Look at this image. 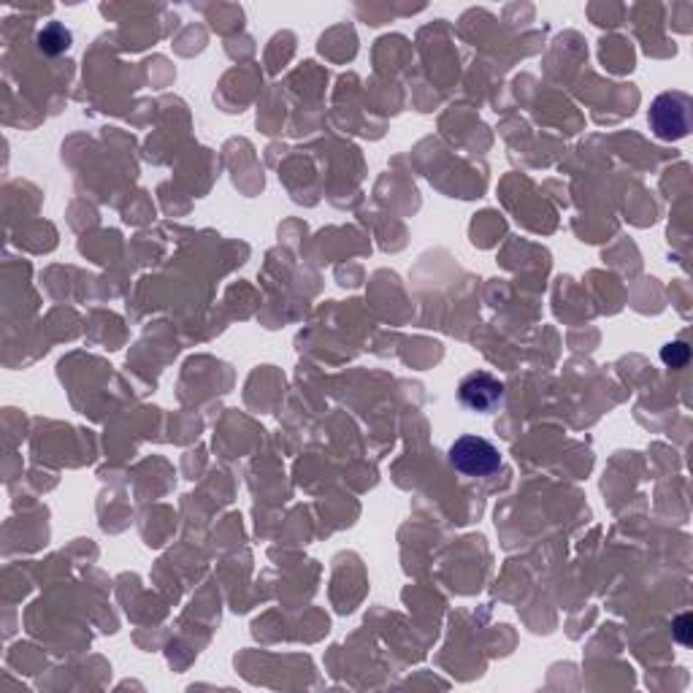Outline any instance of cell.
I'll return each mask as SVG.
<instances>
[{"label":"cell","mask_w":693,"mask_h":693,"mask_svg":"<svg viewBox=\"0 0 693 693\" xmlns=\"http://www.w3.org/2000/svg\"><path fill=\"white\" fill-rule=\"evenodd\" d=\"M450 463L455 472L469 474V477H488V474L499 472L501 455L483 436H461L450 447Z\"/></svg>","instance_id":"1"},{"label":"cell","mask_w":693,"mask_h":693,"mask_svg":"<svg viewBox=\"0 0 693 693\" xmlns=\"http://www.w3.org/2000/svg\"><path fill=\"white\" fill-rule=\"evenodd\" d=\"M651 128L658 139H683L691 128V98L683 92H664L651 106Z\"/></svg>","instance_id":"2"},{"label":"cell","mask_w":693,"mask_h":693,"mask_svg":"<svg viewBox=\"0 0 693 693\" xmlns=\"http://www.w3.org/2000/svg\"><path fill=\"white\" fill-rule=\"evenodd\" d=\"M458 398L472 412H493L504 401V382H499L488 371H472L458 387Z\"/></svg>","instance_id":"3"},{"label":"cell","mask_w":693,"mask_h":693,"mask_svg":"<svg viewBox=\"0 0 693 693\" xmlns=\"http://www.w3.org/2000/svg\"><path fill=\"white\" fill-rule=\"evenodd\" d=\"M662 358H664V363H669V365H683L685 360H689V347H685L683 342H678V345H669V347H664Z\"/></svg>","instance_id":"4"},{"label":"cell","mask_w":693,"mask_h":693,"mask_svg":"<svg viewBox=\"0 0 693 693\" xmlns=\"http://www.w3.org/2000/svg\"><path fill=\"white\" fill-rule=\"evenodd\" d=\"M689 620H691L689 615H683V618H678V624H675V626H678V637H680V642H685V645H689V642H691V637L685 634V624H689Z\"/></svg>","instance_id":"5"}]
</instances>
